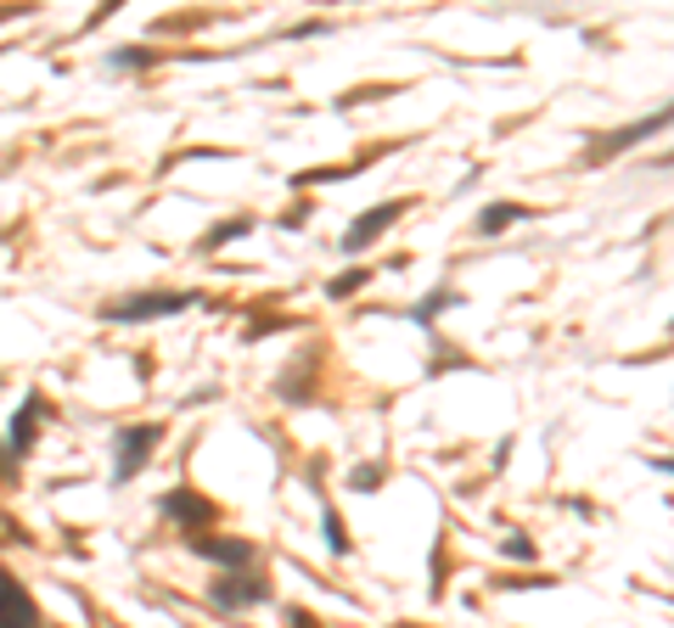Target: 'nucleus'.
<instances>
[{
  "label": "nucleus",
  "mask_w": 674,
  "mask_h": 628,
  "mask_svg": "<svg viewBox=\"0 0 674 628\" xmlns=\"http://www.w3.org/2000/svg\"><path fill=\"white\" fill-rule=\"evenodd\" d=\"M40 393H29V404L18 410V421H12V455H29V449H34V426H40Z\"/></svg>",
  "instance_id": "obj_9"
},
{
  "label": "nucleus",
  "mask_w": 674,
  "mask_h": 628,
  "mask_svg": "<svg viewBox=\"0 0 674 628\" xmlns=\"http://www.w3.org/2000/svg\"><path fill=\"white\" fill-rule=\"evenodd\" d=\"M208 600L225 606V611H236V606H259V600H270V589H265L259 578H219V584L208 589Z\"/></svg>",
  "instance_id": "obj_7"
},
{
  "label": "nucleus",
  "mask_w": 674,
  "mask_h": 628,
  "mask_svg": "<svg viewBox=\"0 0 674 628\" xmlns=\"http://www.w3.org/2000/svg\"><path fill=\"white\" fill-rule=\"evenodd\" d=\"M152 443H157V426H124V437H119V466H113L119 483H130V477L146 466Z\"/></svg>",
  "instance_id": "obj_4"
},
{
  "label": "nucleus",
  "mask_w": 674,
  "mask_h": 628,
  "mask_svg": "<svg viewBox=\"0 0 674 628\" xmlns=\"http://www.w3.org/2000/svg\"><path fill=\"white\" fill-rule=\"evenodd\" d=\"M287 622H293V628H320V622H315V617H309V611H293V617H287Z\"/></svg>",
  "instance_id": "obj_17"
},
{
  "label": "nucleus",
  "mask_w": 674,
  "mask_h": 628,
  "mask_svg": "<svg viewBox=\"0 0 674 628\" xmlns=\"http://www.w3.org/2000/svg\"><path fill=\"white\" fill-rule=\"evenodd\" d=\"M192 550L208 556V562H219V567H236V573L253 562V545H242V538H203V533H197V545H192Z\"/></svg>",
  "instance_id": "obj_8"
},
{
  "label": "nucleus",
  "mask_w": 674,
  "mask_h": 628,
  "mask_svg": "<svg viewBox=\"0 0 674 628\" xmlns=\"http://www.w3.org/2000/svg\"><path fill=\"white\" fill-rule=\"evenodd\" d=\"M146 62H152L146 45H124V51H113V68H146Z\"/></svg>",
  "instance_id": "obj_13"
},
{
  "label": "nucleus",
  "mask_w": 674,
  "mask_h": 628,
  "mask_svg": "<svg viewBox=\"0 0 674 628\" xmlns=\"http://www.w3.org/2000/svg\"><path fill=\"white\" fill-rule=\"evenodd\" d=\"M326 538H331L337 556H349V533H344V522H337V511H326Z\"/></svg>",
  "instance_id": "obj_14"
},
{
  "label": "nucleus",
  "mask_w": 674,
  "mask_h": 628,
  "mask_svg": "<svg viewBox=\"0 0 674 628\" xmlns=\"http://www.w3.org/2000/svg\"><path fill=\"white\" fill-rule=\"evenodd\" d=\"M157 505H163V516H175V522H186V527H208V522H214V505H208L197 488H168Z\"/></svg>",
  "instance_id": "obj_6"
},
{
  "label": "nucleus",
  "mask_w": 674,
  "mask_h": 628,
  "mask_svg": "<svg viewBox=\"0 0 674 628\" xmlns=\"http://www.w3.org/2000/svg\"><path fill=\"white\" fill-rule=\"evenodd\" d=\"M377 483H382L377 466H360V472H355V488H377Z\"/></svg>",
  "instance_id": "obj_16"
},
{
  "label": "nucleus",
  "mask_w": 674,
  "mask_h": 628,
  "mask_svg": "<svg viewBox=\"0 0 674 628\" xmlns=\"http://www.w3.org/2000/svg\"><path fill=\"white\" fill-rule=\"evenodd\" d=\"M668 124V107H657L652 119H641V124H630V130H613V135H602L596 146L584 152V163H602V157H619V152H630L635 141H646V135H657Z\"/></svg>",
  "instance_id": "obj_3"
},
{
  "label": "nucleus",
  "mask_w": 674,
  "mask_h": 628,
  "mask_svg": "<svg viewBox=\"0 0 674 628\" xmlns=\"http://www.w3.org/2000/svg\"><path fill=\"white\" fill-rule=\"evenodd\" d=\"M0 628H40V606H34V595L0 567Z\"/></svg>",
  "instance_id": "obj_2"
},
{
  "label": "nucleus",
  "mask_w": 674,
  "mask_h": 628,
  "mask_svg": "<svg viewBox=\"0 0 674 628\" xmlns=\"http://www.w3.org/2000/svg\"><path fill=\"white\" fill-rule=\"evenodd\" d=\"M360 287H366V269H349V276H337L326 292H331V298H349V292H360Z\"/></svg>",
  "instance_id": "obj_12"
},
{
  "label": "nucleus",
  "mask_w": 674,
  "mask_h": 628,
  "mask_svg": "<svg viewBox=\"0 0 674 628\" xmlns=\"http://www.w3.org/2000/svg\"><path fill=\"white\" fill-rule=\"evenodd\" d=\"M506 556H512V562H534V545H529V538L523 533H512V538H506V545H500Z\"/></svg>",
  "instance_id": "obj_15"
},
{
  "label": "nucleus",
  "mask_w": 674,
  "mask_h": 628,
  "mask_svg": "<svg viewBox=\"0 0 674 628\" xmlns=\"http://www.w3.org/2000/svg\"><path fill=\"white\" fill-rule=\"evenodd\" d=\"M405 214V203H382V208H371V214H360L355 225H349V236H344V253H366L394 219Z\"/></svg>",
  "instance_id": "obj_5"
},
{
  "label": "nucleus",
  "mask_w": 674,
  "mask_h": 628,
  "mask_svg": "<svg viewBox=\"0 0 674 628\" xmlns=\"http://www.w3.org/2000/svg\"><path fill=\"white\" fill-rule=\"evenodd\" d=\"M12 472H18V466L7 461V449H0V477H12Z\"/></svg>",
  "instance_id": "obj_18"
},
{
  "label": "nucleus",
  "mask_w": 674,
  "mask_h": 628,
  "mask_svg": "<svg viewBox=\"0 0 674 628\" xmlns=\"http://www.w3.org/2000/svg\"><path fill=\"white\" fill-rule=\"evenodd\" d=\"M197 292H141V298H124V303H108L102 320L108 326H141V320H163V315H181L192 309Z\"/></svg>",
  "instance_id": "obj_1"
},
{
  "label": "nucleus",
  "mask_w": 674,
  "mask_h": 628,
  "mask_svg": "<svg viewBox=\"0 0 674 628\" xmlns=\"http://www.w3.org/2000/svg\"><path fill=\"white\" fill-rule=\"evenodd\" d=\"M247 230H253L247 219H231V225H219V230L203 241V253H214V247H225V241H236V236H247Z\"/></svg>",
  "instance_id": "obj_11"
},
{
  "label": "nucleus",
  "mask_w": 674,
  "mask_h": 628,
  "mask_svg": "<svg viewBox=\"0 0 674 628\" xmlns=\"http://www.w3.org/2000/svg\"><path fill=\"white\" fill-rule=\"evenodd\" d=\"M512 219H529V208H518V203H489V208L478 214V236H500Z\"/></svg>",
  "instance_id": "obj_10"
}]
</instances>
